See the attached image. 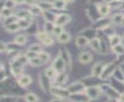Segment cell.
<instances>
[{
  "label": "cell",
  "instance_id": "cell-8",
  "mask_svg": "<svg viewBox=\"0 0 124 102\" xmlns=\"http://www.w3.org/2000/svg\"><path fill=\"white\" fill-rule=\"evenodd\" d=\"M101 89L104 91V92H106V94L107 95H108L109 97H119V94L117 93V91L114 89H112V88H110L109 86H108V85H103L102 87H101Z\"/></svg>",
  "mask_w": 124,
  "mask_h": 102
},
{
  "label": "cell",
  "instance_id": "cell-44",
  "mask_svg": "<svg viewBox=\"0 0 124 102\" xmlns=\"http://www.w3.org/2000/svg\"><path fill=\"white\" fill-rule=\"evenodd\" d=\"M26 57L28 58V60H30V59H33V58H35V57H38V53H36V52H33V51H27L26 52Z\"/></svg>",
  "mask_w": 124,
  "mask_h": 102
},
{
  "label": "cell",
  "instance_id": "cell-18",
  "mask_svg": "<svg viewBox=\"0 0 124 102\" xmlns=\"http://www.w3.org/2000/svg\"><path fill=\"white\" fill-rule=\"evenodd\" d=\"M58 41L61 42V43H65V42H68L71 38V36L68 32H62L58 37Z\"/></svg>",
  "mask_w": 124,
  "mask_h": 102
},
{
  "label": "cell",
  "instance_id": "cell-17",
  "mask_svg": "<svg viewBox=\"0 0 124 102\" xmlns=\"http://www.w3.org/2000/svg\"><path fill=\"white\" fill-rule=\"evenodd\" d=\"M38 6H39V8H40L42 11H44V12L48 11V10H50V9L53 8L52 3L48 2V1H40V2L38 3Z\"/></svg>",
  "mask_w": 124,
  "mask_h": 102
},
{
  "label": "cell",
  "instance_id": "cell-10",
  "mask_svg": "<svg viewBox=\"0 0 124 102\" xmlns=\"http://www.w3.org/2000/svg\"><path fill=\"white\" fill-rule=\"evenodd\" d=\"M97 8H98L99 13L102 16H106L109 13V10H110V7L108 4H98Z\"/></svg>",
  "mask_w": 124,
  "mask_h": 102
},
{
  "label": "cell",
  "instance_id": "cell-43",
  "mask_svg": "<svg viewBox=\"0 0 124 102\" xmlns=\"http://www.w3.org/2000/svg\"><path fill=\"white\" fill-rule=\"evenodd\" d=\"M122 4V1L121 0H113L112 2H110V5L109 7H112V8H118L120 7Z\"/></svg>",
  "mask_w": 124,
  "mask_h": 102
},
{
  "label": "cell",
  "instance_id": "cell-40",
  "mask_svg": "<svg viewBox=\"0 0 124 102\" xmlns=\"http://www.w3.org/2000/svg\"><path fill=\"white\" fill-rule=\"evenodd\" d=\"M16 19V16H14V15H11V16L7 17L6 20H5V25H6V27H7L8 25H10V24L16 22V21H15Z\"/></svg>",
  "mask_w": 124,
  "mask_h": 102
},
{
  "label": "cell",
  "instance_id": "cell-21",
  "mask_svg": "<svg viewBox=\"0 0 124 102\" xmlns=\"http://www.w3.org/2000/svg\"><path fill=\"white\" fill-rule=\"evenodd\" d=\"M27 38H26V36L25 35H17L16 38H15V42L16 44L17 45H22V44H25Z\"/></svg>",
  "mask_w": 124,
  "mask_h": 102
},
{
  "label": "cell",
  "instance_id": "cell-51",
  "mask_svg": "<svg viewBox=\"0 0 124 102\" xmlns=\"http://www.w3.org/2000/svg\"><path fill=\"white\" fill-rule=\"evenodd\" d=\"M121 25H124V17H123V19H122V22H121Z\"/></svg>",
  "mask_w": 124,
  "mask_h": 102
},
{
  "label": "cell",
  "instance_id": "cell-27",
  "mask_svg": "<svg viewBox=\"0 0 124 102\" xmlns=\"http://www.w3.org/2000/svg\"><path fill=\"white\" fill-rule=\"evenodd\" d=\"M30 15H31V13L27 11H18L16 14V16L18 17L19 19L20 18H30Z\"/></svg>",
  "mask_w": 124,
  "mask_h": 102
},
{
  "label": "cell",
  "instance_id": "cell-39",
  "mask_svg": "<svg viewBox=\"0 0 124 102\" xmlns=\"http://www.w3.org/2000/svg\"><path fill=\"white\" fill-rule=\"evenodd\" d=\"M47 37H48V34L46 33L45 31H43V32H38V33H37V38H38L39 40H41V41H43L44 39H46Z\"/></svg>",
  "mask_w": 124,
  "mask_h": 102
},
{
  "label": "cell",
  "instance_id": "cell-28",
  "mask_svg": "<svg viewBox=\"0 0 124 102\" xmlns=\"http://www.w3.org/2000/svg\"><path fill=\"white\" fill-rule=\"evenodd\" d=\"M43 14H44V16L46 17V21H50V22H53V23H54V20H55V18H56V15H55V14H53V13L47 12V11L44 12Z\"/></svg>",
  "mask_w": 124,
  "mask_h": 102
},
{
  "label": "cell",
  "instance_id": "cell-22",
  "mask_svg": "<svg viewBox=\"0 0 124 102\" xmlns=\"http://www.w3.org/2000/svg\"><path fill=\"white\" fill-rule=\"evenodd\" d=\"M55 80H56V83L58 85L65 84L66 81H67V75L65 73H58L57 76L55 77Z\"/></svg>",
  "mask_w": 124,
  "mask_h": 102
},
{
  "label": "cell",
  "instance_id": "cell-30",
  "mask_svg": "<svg viewBox=\"0 0 124 102\" xmlns=\"http://www.w3.org/2000/svg\"><path fill=\"white\" fill-rule=\"evenodd\" d=\"M124 17V14H120V13H117V14H114L111 18V21L114 23V24H121L122 22V19Z\"/></svg>",
  "mask_w": 124,
  "mask_h": 102
},
{
  "label": "cell",
  "instance_id": "cell-15",
  "mask_svg": "<svg viewBox=\"0 0 124 102\" xmlns=\"http://www.w3.org/2000/svg\"><path fill=\"white\" fill-rule=\"evenodd\" d=\"M89 43V40L86 37H83V36H78L76 38V44L78 46V47H84L86 46L87 44Z\"/></svg>",
  "mask_w": 124,
  "mask_h": 102
},
{
  "label": "cell",
  "instance_id": "cell-14",
  "mask_svg": "<svg viewBox=\"0 0 124 102\" xmlns=\"http://www.w3.org/2000/svg\"><path fill=\"white\" fill-rule=\"evenodd\" d=\"M89 45H90V47H91L94 51H96V52H100V48H101V40H100L99 38H92V39L89 41Z\"/></svg>",
  "mask_w": 124,
  "mask_h": 102
},
{
  "label": "cell",
  "instance_id": "cell-29",
  "mask_svg": "<svg viewBox=\"0 0 124 102\" xmlns=\"http://www.w3.org/2000/svg\"><path fill=\"white\" fill-rule=\"evenodd\" d=\"M112 51L117 54V55H120V54H123L124 53V45L123 44H117L115 46H112Z\"/></svg>",
  "mask_w": 124,
  "mask_h": 102
},
{
  "label": "cell",
  "instance_id": "cell-16",
  "mask_svg": "<svg viewBox=\"0 0 124 102\" xmlns=\"http://www.w3.org/2000/svg\"><path fill=\"white\" fill-rule=\"evenodd\" d=\"M31 22L32 21H31L30 18H20V19H18L17 24H18L20 29H27L30 26Z\"/></svg>",
  "mask_w": 124,
  "mask_h": 102
},
{
  "label": "cell",
  "instance_id": "cell-6",
  "mask_svg": "<svg viewBox=\"0 0 124 102\" xmlns=\"http://www.w3.org/2000/svg\"><path fill=\"white\" fill-rule=\"evenodd\" d=\"M114 70H115V67H114V65L112 64H109L108 65H105V67L103 69V72H102V74H101L100 77L103 78V79H107L108 77H109L114 72Z\"/></svg>",
  "mask_w": 124,
  "mask_h": 102
},
{
  "label": "cell",
  "instance_id": "cell-37",
  "mask_svg": "<svg viewBox=\"0 0 124 102\" xmlns=\"http://www.w3.org/2000/svg\"><path fill=\"white\" fill-rule=\"evenodd\" d=\"M28 50H29V51H33V52H36V53H39V52L42 51V47H41V45L35 43V44L30 45L29 48H28Z\"/></svg>",
  "mask_w": 124,
  "mask_h": 102
},
{
  "label": "cell",
  "instance_id": "cell-48",
  "mask_svg": "<svg viewBox=\"0 0 124 102\" xmlns=\"http://www.w3.org/2000/svg\"><path fill=\"white\" fill-rule=\"evenodd\" d=\"M51 102H62V99H60V98H56V99L52 100Z\"/></svg>",
  "mask_w": 124,
  "mask_h": 102
},
{
  "label": "cell",
  "instance_id": "cell-35",
  "mask_svg": "<svg viewBox=\"0 0 124 102\" xmlns=\"http://www.w3.org/2000/svg\"><path fill=\"white\" fill-rule=\"evenodd\" d=\"M3 17H9V16H11V15H13V11L11 10V9H8V8H4V9H2V11H1V13H0Z\"/></svg>",
  "mask_w": 124,
  "mask_h": 102
},
{
  "label": "cell",
  "instance_id": "cell-24",
  "mask_svg": "<svg viewBox=\"0 0 124 102\" xmlns=\"http://www.w3.org/2000/svg\"><path fill=\"white\" fill-rule=\"evenodd\" d=\"M24 99H25L26 102H39V99H38L37 95L32 93V92H29V93L25 94Z\"/></svg>",
  "mask_w": 124,
  "mask_h": 102
},
{
  "label": "cell",
  "instance_id": "cell-3",
  "mask_svg": "<svg viewBox=\"0 0 124 102\" xmlns=\"http://www.w3.org/2000/svg\"><path fill=\"white\" fill-rule=\"evenodd\" d=\"M84 89H85V87H84V85L81 82H75V83H73L72 85H70L67 88V89H68L70 94L79 93L80 91L84 90Z\"/></svg>",
  "mask_w": 124,
  "mask_h": 102
},
{
  "label": "cell",
  "instance_id": "cell-33",
  "mask_svg": "<svg viewBox=\"0 0 124 102\" xmlns=\"http://www.w3.org/2000/svg\"><path fill=\"white\" fill-rule=\"evenodd\" d=\"M30 13L31 14H35V15H38V14H40L41 13H42V10L39 8V6L38 5H32L31 7H30Z\"/></svg>",
  "mask_w": 124,
  "mask_h": 102
},
{
  "label": "cell",
  "instance_id": "cell-11",
  "mask_svg": "<svg viewBox=\"0 0 124 102\" xmlns=\"http://www.w3.org/2000/svg\"><path fill=\"white\" fill-rule=\"evenodd\" d=\"M104 67H105V65H104L102 63H97V64L93 66V68H92V75H93V76H96V77L101 76Z\"/></svg>",
  "mask_w": 124,
  "mask_h": 102
},
{
  "label": "cell",
  "instance_id": "cell-23",
  "mask_svg": "<svg viewBox=\"0 0 124 102\" xmlns=\"http://www.w3.org/2000/svg\"><path fill=\"white\" fill-rule=\"evenodd\" d=\"M52 6L56 10H63L66 6V3L64 0H55L54 2H52Z\"/></svg>",
  "mask_w": 124,
  "mask_h": 102
},
{
  "label": "cell",
  "instance_id": "cell-52",
  "mask_svg": "<svg viewBox=\"0 0 124 102\" xmlns=\"http://www.w3.org/2000/svg\"><path fill=\"white\" fill-rule=\"evenodd\" d=\"M117 102H124V101H122V100H120V99H118V100H117Z\"/></svg>",
  "mask_w": 124,
  "mask_h": 102
},
{
  "label": "cell",
  "instance_id": "cell-20",
  "mask_svg": "<svg viewBox=\"0 0 124 102\" xmlns=\"http://www.w3.org/2000/svg\"><path fill=\"white\" fill-rule=\"evenodd\" d=\"M109 42H110L111 47L112 46H115L117 44H120L121 43V38L118 35H112L109 38Z\"/></svg>",
  "mask_w": 124,
  "mask_h": 102
},
{
  "label": "cell",
  "instance_id": "cell-9",
  "mask_svg": "<svg viewBox=\"0 0 124 102\" xmlns=\"http://www.w3.org/2000/svg\"><path fill=\"white\" fill-rule=\"evenodd\" d=\"M39 81H40V86L44 90H46L49 87V83H48V78L46 76L45 73H41L40 77H39Z\"/></svg>",
  "mask_w": 124,
  "mask_h": 102
},
{
  "label": "cell",
  "instance_id": "cell-4",
  "mask_svg": "<svg viewBox=\"0 0 124 102\" xmlns=\"http://www.w3.org/2000/svg\"><path fill=\"white\" fill-rule=\"evenodd\" d=\"M65 66H66V63L62 59L61 56H58L54 60L53 64H52V67L57 71V73H62V71H64V69H65Z\"/></svg>",
  "mask_w": 124,
  "mask_h": 102
},
{
  "label": "cell",
  "instance_id": "cell-50",
  "mask_svg": "<svg viewBox=\"0 0 124 102\" xmlns=\"http://www.w3.org/2000/svg\"><path fill=\"white\" fill-rule=\"evenodd\" d=\"M105 1H106V2H108V3H110V2H112L113 0H105Z\"/></svg>",
  "mask_w": 124,
  "mask_h": 102
},
{
  "label": "cell",
  "instance_id": "cell-46",
  "mask_svg": "<svg viewBox=\"0 0 124 102\" xmlns=\"http://www.w3.org/2000/svg\"><path fill=\"white\" fill-rule=\"evenodd\" d=\"M7 49V45H5L3 42H0V52H3Z\"/></svg>",
  "mask_w": 124,
  "mask_h": 102
},
{
  "label": "cell",
  "instance_id": "cell-12",
  "mask_svg": "<svg viewBox=\"0 0 124 102\" xmlns=\"http://www.w3.org/2000/svg\"><path fill=\"white\" fill-rule=\"evenodd\" d=\"M32 82V78L29 75H20L18 78V84L21 87H27Z\"/></svg>",
  "mask_w": 124,
  "mask_h": 102
},
{
  "label": "cell",
  "instance_id": "cell-2",
  "mask_svg": "<svg viewBox=\"0 0 124 102\" xmlns=\"http://www.w3.org/2000/svg\"><path fill=\"white\" fill-rule=\"evenodd\" d=\"M50 91L53 95H55L56 97L62 99V98H65V97H68L70 95L69 91L67 89H62V88H59V87H51L50 88Z\"/></svg>",
  "mask_w": 124,
  "mask_h": 102
},
{
  "label": "cell",
  "instance_id": "cell-7",
  "mask_svg": "<svg viewBox=\"0 0 124 102\" xmlns=\"http://www.w3.org/2000/svg\"><path fill=\"white\" fill-rule=\"evenodd\" d=\"M22 66H23L22 64L14 60V62L12 63V71L15 76H20V74L22 72Z\"/></svg>",
  "mask_w": 124,
  "mask_h": 102
},
{
  "label": "cell",
  "instance_id": "cell-41",
  "mask_svg": "<svg viewBox=\"0 0 124 102\" xmlns=\"http://www.w3.org/2000/svg\"><path fill=\"white\" fill-rule=\"evenodd\" d=\"M16 6V3L14 0H6L5 2V8H8V9H13L14 7Z\"/></svg>",
  "mask_w": 124,
  "mask_h": 102
},
{
  "label": "cell",
  "instance_id": "cell-25",
  "mask_svg": "<svg viewBox=\"0 0 124 102\" xmlns=\"http://www.w3.org/2000/svg\"><path fill=\"white\" fill-rule=\"evenodd\" d=\"M19 29H20V28H19V26H18L17 22H14V23H12V24H10V25H8V26H7V31H8V32H10V33L17 32Z\"/></svg>",
  "mask_w": 124,
  "mask_h": 102
},
{
  "label": "cell",
  "instance_id": "cell-26",
  "mask_svg": "<svg viewBox=\"0 0 124 102\" xmlns=\"http://www.w3.org/2000/svg\"><path fill=\"white\" fill-rule=\"evenodd\" d=\"M28 61H29V64H30L31 65H33V66H40L41 64H44L43 61H42L39 57H35V58L30 59V60H28Z\"/></svg>",
  "mask_w": 124,
  "mask_h": 102
},
{
  "label": "cell",
  "instance_id": "cell-1",
  "mask_svg": "<svg viewBox=\"0 0 124 102\" xmlns=\"http://www.w3.org/2000/svg\"><path fill=\"white\" fill-rule=\"evenodd\" d=\"M101 91H102V89L100 87H89V88L84 89V92H85L87 98H90V99L98 98Z\"/></svg>",
  "mask_w": 124,
  "mask_h": 102
},
{
  "label": "cell",
  "instance_id": "cell-31",
  "mask_svg": "<svg viewBox=\"0 0 124 102\" xmlns=\"http://www.w3.org/2000/svg\"><path fill=\"white\" fill-rule=\"evenodd\" d=\"M53 28H54V23L53 22H50V21H46L45 23V32L46 33H52L53 31Z\"/></svg>",
  "mask_w": 124,
  "mask_h": 102
},
{
  "label": "cell",
  "instance_id": "cell-45",
  "mask_svg": "<svg viewBox=\"0 0 124 102\" xmlns=\"http://www.w3.org/2000/svg\"><path fill=\"white\" fill-rule=\"evenodd\" d=\"M35 2H36V0H24V3L27 5H30V6L35 5Z\"/></svg>",
  "mask_w": 124,
  "mask_h": 102
},
{
  "label": "cell",
  "instance_id": "cell-34",
  "mask_svg": "<svg viewBox=\"0 0 124 102\" xmlns=\"http://www.w3.org/2000/svg\"><path fill=\"white\" fill-rule=\"evenodd\" d=\"M38 57L43 61V63H46L49 60V54L46 53V52H44V51L39 52L38 53Z\"/></svg>",
  "mask_w": 124,
  "mask_h": 102
},
{
  "label": "cell",
  "instance_id": "cell-19",
  "mask_svg": "<svg viewBox=\"0 0 124 102\" xmlns=\"http://www.w3.org/2000/svg\"><path fill=\"white\" fill-rule=\"evenodd\" d=\"M45 74H46V76L48 79H52V78H54V77L57 76V71H56L52 66H50V67H47V68L46 69Z\"/></svg>",
  "mask_w": 124,
  "mask_h": 102
},
{
  "label": "cell",
  "instance_id": "cell-5",
  "mask_svg": "<svg viewBox=\"0 0 124 102\" xmlns=\"http://www.w3.org/2000/svg\"><path fill=\"white\" fill-rule=\"evenodd\" d=\"M70 20V16L66 13H62V14H58L56 15V18L54 20V24L55 25H60V26H64L66 23H68Z\"/></svg>",
  "mask_w": 124,
  "mask_h": 102
},
{
  "label": "cell",
  "instance_id": "cell-36",
  "mask_svg": "<svg viewBox=\"0 0 124 102\" xmlns=\"http://www.w3.org/2000/svg\"><path fill=\"white\" fill-rule=\"evenodd\" d=\"M63 31V26H60V25H55L54 24V28H53V31H52V34H54L55 36H59Z\"/></svg>",
  "mask_w": 124,
  "mask_h": 102
},
{
  "label": "cell",
  "instance_id": "cell-42",
  "mask_svg": "<svg viewBox=\"0 0 124 102\" xmlns=\"http://www.w3.org/2000/svg\"><path fill=\"white\" fill-rule=\"evenodd\" d=\"M43 43H44V45H46V46H49V45H51L52 43H53V39H52V38L51 37H47L46 39H44L43 41H42Z\"/></svg>",
  "mask_w": 124,
  "mask_h": 102
},
{
  "label": "cell",
  "instance_id": "cell-38",
  "mask_svg": "<svg viewBox=\"0 0 124 102\" xmlns=\"http://www.w3.org/2000/svg\"><path fill=\"white\" fill-rule=\"evenodd\" d=\"M15 60H16V61H17L18 63H20V64H24L25 63H27L28 58L26 57V55H18L17 57H16V59H15Z\"/></svg>",
  "mask_w": 124,
  "mask_h": 102
},
{
  "label": "cell",
  "instance_id": "cell-47",
  "mask_svg": "<svg viewBox=\"0 0 124 102\" xmlns=\"http://www.w3.org/2000/svg\"><path fill=\"white\" fill-rule=\"evenodd\" d=\"M14 1H15L16 4H22V3H24V0H14Z\"/></svg>",
  "mask_w": 124,
  "mask_h": 102
},
{
  "label": "cell",
  "instance_id": "cell-32",
  "mask_svg": "<svg viewBox=\"0 0 124 102\" xmlns=\"http://www.w3.org/2000/svg\"><path fill=\"white\" fill-rule=\"evenodd\" d=\"M113 73H114L115 78H116L118 81H120V82H124V75H123V72L121 71V69L116 68V69L114 70Z\"/></svg>",
  "mask_w": 124,
  "mask_h": 102
},
{
  "label": "cell",
  "instance_id": "cell-13",
  "mask_svg": "<svg viewBox=\"0 0 124 102\" xmlns=\"http://www.w3.org/2000/svg\"><path fill=\"white\" fill-rule=\"evenodd\" d=\"M78 60H79V62L82 63V64H87V63L91 62V60H92V55H91L89 52H82V53L79 54Z\"/></svg>",
  "mask_w": 124,
  "mask_h": 102
},
{
  "label": "cell",
  "instance_id": "cell-49",
  "mask_svg": "<svg viewBox=\"0 0 124 102\" xmlns=\"http://www.w3.org/2000/svg\"><path fill=\"white\" fill-rule=\"evenodd\" d=\"M65 1V3H71V2H73V0H64Z\"/></svg>",
  "mask_w": 124,
  "mask_h": 102
}]
</instances>
